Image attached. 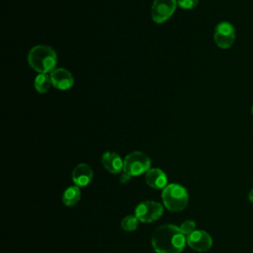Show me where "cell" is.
I'll return each mask as SVG.
<instances>
[{"label": "cell", "instance_id": "5", "mask_svg": "<svg viewBox=\"0 0 253 253\" xmlns=\"http://www.w3.org/2000/svg\"><path fill=\"white\" fill-rule=\"evenodd\" d=\"M163 213V207L154 201H144L139 203L135 210L134 215L142 222H152L158 219Z\"/></svg>", "mask_w": 253, "mask_h": 253}, {"label": "cell", "instance_id": "8", "mask_svg": "<svg viewBox=\"0 0 253 253\" xmlns=\"http://www.w3.org/2000/svg\"><path fill=\"white\" fill-rule=\"evenodd\" d=\"M187 243L192 249L198 252H204L211 247L212 239L207 231L195 230L187 235Z\"/></svg>", "mask_w": 253, "mask_h": 253}, {"label": "cell", "instance_id": "6", "mask_svg": "<svg viewBox=\"0 0 253 253\" xmlns=\"http://www.w3.org/2000/svg\"><path fill=\"white\" fill-rule=\"evenodd\" d=\"M235 28L229 22H220L216 25L213 33V39L216 45L220 48L230 47L235 41Z\"/></svg>", "mask_w": 253, "mask_h": 253}, {"label": "cell", "instance_id": "1", "mask_svg": "<svg viewBox=\"0 0 253 253\" xmlns=\"http://www.w3.org/2000/svg\"><path fill=\"white\" fill-rule=\"evenodd\" d=\"M187 237L180 227L162 224L152 233L151 243L156 253H181L185 248Z\"/></svg>", "mask_w": 253, "mask_h": 253}, {"label": "cell", "instance_id": "3", "mask_svg": "<svg viewBox=\"0 0 253 253\" xmlns=\"http://www.w3.org/2000/svg\"><path fill=\"white\" fill-rule=\"evenodd\" d=\"M162 201L164 206L172 211L184 210L189 202V195L185 187L173 183L167 185L162 191Z\"/></svg>", "mask_w": 253, "mask_h": 253}, {"label": "cell", "instance_id": "15", "mask_svg": "<svg viewBox=\"0 0 253 253\" xmlns=\"http://www.w3.org/2000/svg\"><path fill=\"white\" fill-rule=\"evenodd\" d=\"M138 221L139 220L135 215L129 214L123 218L121 225H122L123 229L126 231H133L136 229V227L138 225Z\"/></svg>", "mask_w": 253, "mask_h": 253}, {"label": "cell", "instance_id": "2", "mask_svg": "<svg viewBox=\"0 0 253 253\" xmlns=\"http://www.w3.org/2000/svg\"><path fill=\"white\" fill-rule=\"evenodd\" d=\"M30 66L39 73L52 72L57 64V55L55 51L47 45L39 44L34 46L28 55Z\"/></svg>", "mask_w": 253, "mask_h": 253}, {"label": "cell", "instance_id": "10", "mask_svg": "<svg viewBox=\"0 0 253 253\" xmlns=\"http://www.w3.org/2000/svg\"><path fill=\"white\" fill-rule=\"evenodd\" d=\"M93 178V171L86 163H80L72 171V180L78 187L87 186Z\"/></svg>", "mask_w": 253, "mask_h": 253}, {"label": "cell", "instance_id": "16", "mask_svg": "<svg viewBox=\"0 0 253 253\" xmlns=\"http://www.w3.org/2000/svg\"><path fill=\"white\" fill-rule=\"evenodd\" d=\"M180 229L181 231L185 234V235H189L191 234L193 231H195L196 229V223L194 220H191V219H187L185 220L180 226Z\"/></svg>", "mask_w": 253, "mask_h": 253}, {"label": "cell", "instance_id": "13", "mask_svg": "<svg viewBox=\"0 0 253 253\" xmlns=\"http://www.w3.org/2000/svg\"><path fill=\"white\" fill-rule=\"evenodd\" d=\"M81 197L80 187L78 186H70L66 188V190L62 194V202L67 207L75 206Z\"/></svg>", "mask_w": 253, "mask_h": 253}, {"label": "cell", "instance_id": "4", "mask_svg": "<svg viewBox=\"0 0 253 253\" xmlns=\"http://www.w3.org/2000/svg\"><path fill=\"white\" fill-rule=\"evenodd\" d=\"M151 166L150 158L141 151H133L127 154L124 160V172L130 176H139L146 173Z\"/></svg>", "mask_w": 253, "mask_h": 253}, {"label": "cell", "instance_id": "18", "mask_svg": "<svg viewBox=\"0 0 253 253\" xmlns=\"http://www.w3.org/2000/svg\"><path fill=\"white\" fill-rule=\"evenodd\" d=\"M130 178H131V176H130L129 174H127V173H126V172H123V173L121 174V176H120V182H121L122 184L128 183L129 180H130Z\"/></svg>", "mask_w": 253, "mask_h": 253}, {"label": "cell", "instance_id": "11", "mask_svg": "<svg viewBox=\"0 0 253 253\" xmlns=\"http://www.w3.org/2000/svg\"><path fill=\"white\" fill-rule=\"evenodd\" d=\"M102 164L107 171L113 174H118L124 169V161L121 156L113 151H106L102 155Z\"/></svg>", "mask_w": 253, "mask_h": 253}, {"label": "cell", "instance_id": "19", "mask_svg": "<svg viewBox=\"0 0 253 253\" xmlns=\"http://www.w3.org/2000/svg\"><path fill=\"white\" fill-rule=\"evenodd\" d=\"M248 199H249L250 202L253 203V189L250 191V193H249V195H248Z\"/></svg>", "mask_w": 253, "mask_h": 253}, {"label": "cell", "instance_id": "20", "mask_svg": "<svg viewBox=\"0 0 253 253\" xmlns=\"http://www.w3.org/2000/svg\"><path fill=\"white\" fill-rule=\"evenodd\" d=\"M252 115H253V106H252Z\"/></svg>", "mask_w": 253, "mask_h": 253}, {"label": "cell", "instance_id": "14", "mask_svg": "<svg viewBox=\"0 0 253 253\" xmlns=\"http://www.w3.org/2000/svg\"><path fill=\"white\" fill-rule=\"evenodd\" d=\"M51 85L50 76L45 73H39L35 79V88L39 93H46Z\"/></svg>", "mask_w": 253, "mask_h": 253}, {"label": "cell", "instance_id": "17", "mask_svg": "<svg viewBox=\"0 0 253 253\" xmlns=\"http://www.w3.org/2000/svg\"><path fill=\"white\" fill-rule=\"evenodd\" d=\"M199 0H177V5L183 9H193L197 7Z\"/></svg>", "mask_w": 253, "mask_h": 253}, {"label": "cell", "instance_id": "9", "mask_svg": "<svg viewBox=\"0 0 253 253\" xmlns=\"http://www.w3.org/2000/svg\"><path fill=\"white\" fill-rule=\"evenodd\" d=\"M51 85L58 90H67L72 87L74 79L72 74L64 68H56L50 73Z\"/></svg>", "mask_w": 253, "mask_h": 253}, {"label": "cell", "instance_id": "12", "mask_svg": "<svg viewBox=\"0 0 253 253\" xmlns=\"http://www.w3.org/2000/svg\"><path fill=\"white\" fill-rule=\"evenodd\" d=\"M145 181L153 189H164L167 186V176L159 168H150L145 175Z\"/></svg>", "mask_w": 253, "mask_h": 253}, {"label": "cell", "instance_id": "7", "mask_svg": "<svg viewBox=\"0 0 253 253\" xmlns=\"http://www.w3.org/2000/svg\"><path fill=\"white\" fill-rule=\"evenodd\" d=\"M177 0H154L151 7V18L157 24L166 22L175 12Z\"/></svg>", "mask_w": 253, "mask_h": 253}]
</instances>
